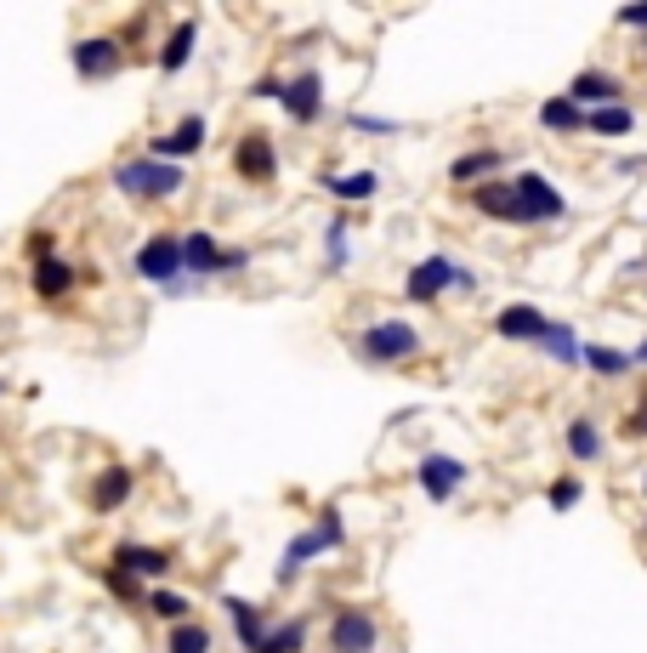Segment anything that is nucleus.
<instances>
[{
    "instance_id": "obj_1",
    "label": "nucleus",
    "mask_w": 647,
    "mask_h": 653,
    "mask_svg": "<svg viewBox=\"0 0 647 653\" xmlns=\"http://www.w3.org/2000/svg\"><path fill=\"white\" fill-rule=\"evenodd\" d=\"M182 165H171V160H120L114 165V188L120 193H131V199H176L182 193Z\"/></svg>"
},
{
    "instance_id": "obj_2",
    "label": "nucleus",
    "mask_w": 647,
    "mask_h": 653,
    "mask_svg": "<svg viewBox=\"0 0 647 653\" xmlns=\"http://www.w3.org/2000/svg\"><path fill=\"white\" fill-rule=\"evenodd\" d=\"M335 545H346V523H341V512H335V506H324L313 529H302V534H295V540L284 545L279 580H295V574H302L313 557H324V551H335Z\"/></svg>"
},
{
    "instance_id": "obj_3",
    "label": "nucleus",
    "mask_w": 647,
    "mask_h": 653,
    "mask_svg": "<svg viewBox=\"0 0 647 653\" xmlns=\"http://www.w3.org/2000/svg\"><path fill=\"white\" fill-rule=\"evenodd\" d=\"M358 353H364L370 364H404V359L421 353V330L404 324V319H381V324H370V330L358 335Z\"/></svg>"
},
{
    "instance_id": "obj_4",
    "label": "nucleus",
    "mask_w": 647,
    "mask_h": 653,
    "mask_svg": "<svg viewBox=\"0 0 647 653\" xmlns=\"http://www.w3.org/2000/svg\"><path fill=\"white\" fill-rule=\"evenodd\" d=\"M443 290H477L472 268H461V262H449V257H426V262H415L410 279H404V295H410V301H437Z\"/></svg>"
},
{
    "instance_id": "obj_5",
    "label": "nucleus",
    "mask_w": 647,
    "mask_h": 653,
    "mask_svg": "<svg viewBox=\"0 0 647 653\" xmlns=\"http://www.w3.org/2000/svg\"><path fill=\"white\" fill-rule=\"evenodd\" d=\"M182 268H188L193 279L239 273V268H251V250H222L205 228H193V233H182Z\"/></svg>"
},
{
    "instance_id": "obj_6",
    "label": "nucleus",
    "mask_w": 647,
    "mask_h": 653,
    "mask_svg": "<svg viewBox=\"0 0 647 653\" xmlns=\"http://www.w3.org/2000/svg\"><path fill=\"white\" fill-rule=\"evenodd\" d=\"M137 279H148V284H165V290H176V273H188L182 268V239L176 233H148L142 244H137Z\"/></svg>"
},
{
    "instance_id": "obj_7",
    "label": "nucleus",
    "mask_w": 647,
    "mask_h": 653,
    "mask_svg": "<svg viewBox=\"0 0 647 653\" xmlns=\"http://www.w3.org/2000/svg\"><path fill=\"white\" fill-rule=\"evenodd\" d=\"M69 63H74V74H85V80H114V74L125 69V46H120L114 34H85V40H74Z\"/></svg>"
},
{
    "instance_id": "obj_8",
    "label": "nucleus",
    "mask_w": 647,
    "mask_h": 653,
    "mask_svg": "<svg viewBox=\"0 0 647 653\" xmlns=\"http://www.w3.org/2000/svg\"><path fill=\"white\" fill-rule=\"evenodd\" d=\"M512 188H517V222H557L568 205H563V193L545 182L539 171H517L512 177Z\"/></svg>"
},
{
    "instance_id": "obj_9",
    "label": "nucleus",
    "mask_w": 647,
    "mask_h": 653,
    "mask_svg": "<svg viewBox=\"0 0 647 653\" xmlns=\"http://www.w3.org/2000/svg\"><path fill=\"white\" fill-rule=\"evenodd\" d=\"M375 642H381V625L364 609H341L330 620V647L335 653H375Z\"/></svg>"
},
{
    "instance_id": "obj_10",
    "label": "nucleus",
    "mask_w": 647,
    "mask_h": 653,
    "mask_svg": "<svg viewBox=\"0 0 647 653\" xmlns=\"http://www.w3.org/2000/svg\"><path fill=\"white\" fill-rule=\"evenodd\" d=\"M233 171H239L244 182H273V171H279L273 137H267V131H244L239 148H233Z\"/></svg>"
},
{
    "instance_id": "obj_11",
    "label": "nucleus",
    "mask_w": 647,
    "mask_h": 653,
    "mask_svg": "<svg viewBox=\"0 0 647 653\" xmlns=\"http://www.w3.org/2000/svg\"><path fill=\"white\" fill-rule=\"evenodd\" d=\"M205 114H188V120H176L165 137H154V148H148V160H188V154H199V148H205Z\"/></svg>"
},
{
    "instance_id": "obj_12",
    "label": "nucleus",
    "mask_w": 647,
    "mask_h": 653,
    "mask_svg": "<svg viewBox=\"0 0 647 653\" xmlns=\"http://www.w3.org/2000/svg\"><path fill=\"white\" fill-rule=\"evenodd\" d=\"M284 114L295 120V125H313L319 114H324V80L319 74H295V80H284Z\"/></svg>"
},
{
    "instance_id": "obj_13",
    "label": "nucleus",
    "mask_w": 647,
    "mask_h": 653,
    "mask_svg": "<svg viewBox=\"0 0 647 653\" xmlns=\"http://www.w3.org/2000/svg\"><path fill=\"white\" fill-rule=\"evenodd\" d=\"M466 483V466L455 461V455H421V489H426V500H455V489Z\"/></svg>"
},
{
    "instance_id": "obj_14",
    "label": "nucleus",
    "mask_w": 647,
    "mask_h": 653,
    "mask_svg": "<svg viewBox=\"0 0 647 653\" xmlns=\"http://www.w3.org/2000/svg\"><path fill=\"white\" fill-rule=\"evenodd\" d=\"M619 91H625V80L619 74H603V69H585L568 86V97H574V103H590V114L596 109H619Z\"/></svg>"
},
{
    "instance_id": "obj_15",
    "label": "nucleus",
    "mask_w": 647,
    "mask_h": 653,
    "mask_svg": "<svg viewBox=\"0 0 647 653\" xmlns=\"http://www.w3.org/2000/svg\"><path fill=\"white\" fill-rule=\"evenodd\" d=\"M131 489H137V478H131V466H103L91 478V512H120L125 500H131Z\"/></svg>"
},
{
    "instance_id": "obj_16",
    "label": "nucleus",
    "mask_w": 647,
    "mask_h": 653,
    "mask_svg": "<svg viewBox=\"0 0 647 653\" xmlns=\"http://www.w3.org/2000/svg\"><path fill=\"white\" fill-rule=\"evenodd\" d=\"M114 569L120 574H131V580H160V574H171V551H160V545H120L114 551Z\"/></svg>"
},
{
    "instance_id": "obj_17",
    "label": "nucleus",
    "mask_w": 647,
    "mask_h": 653,
    "mask_svg": "<svg viewBox=\"0 0 647 653\" xmlns=\"http://www.w3.org/2000/svg\"><path fill=\"white\" fill-rule=\"evenodd\" d=\"M80 279H85V273H80V268H69V262H58V257H40V262H34V273H29V284H34V295H40V301H63Z\"/></svg>"
},
{
    "instance_id": "obj_18",
    "label": "nucleus",
    "mask_w": 647,
    "mask_h": 653,
    "mask_svg": "<svg viewBox=\"0 0 647 653\" xmlns=\"http://www.w3.org/2000/svg\"><path fill=\"white\" fill-rule=\"evenodd\" d=\"M494 330H501L506 341H545L552 335V319H545L539 308H528V301H517V308H506L501 319H494Z\"/></svg>"
},
{
    "instance_id": "obj_19",
    "label": "nucleus",
    "mask_w": 647,
    "mask_h": 653,
    "mask_svg": "<svg viewBox=\"0 0 647 653\" xmlns=\"http://www.w3.org/2000/svg\"><path fill=\"white\" fill-rule=\"evenodd\" d=\"M222 609L233 614V636H239V647H244V653H256V647H262V636H267L262 609H256V602H244V596H222Z\"/></svg>"
},
{
    "instance_id": "obj_20",
    "label": "nucleus",
    "mask_w": 647,
    "mask_h": 653,
    "mask_svg": "<svg viewBox=\"0 0 647 653\" xmlns=\"http://www.w3.org/2000/svg\"><path fill=\"white\" fill-rule=\"evenodd\" d=\"M193 46H199V23L182 18V23L165 34V46H160V74H182L188 58H193Z\"/></svg>"
},
{
    "instance_id": "obj_21",
    "label": "nucleus",
    "mask_w": 647,
    "mask_h": 653,
    "mask_svg": "<svg viewBox=\"0 0 647 653\" xmlns=\"http://www.w3.org/2000/svg\"><path fill=\"white\" fill-rule=\"evenodd\" d=\"M472 205H477L483 217L517 222V188H512V182H477V188H472Z\"/></svg>"
},
{
    "instance_id": "obj_22",
    "label": "nucleus",
    "mask_w": 647,
    "mask_h": 653,
    "mask_svg": "<svg viewBox=\"0 0 647 653\" xmlns=\"http://www.w3.org/2000/svg\"><path fill=\"white\" fill-rule=\"evenodd\" d=\"M381 177L375 171H346V177H324V193L346 199V205H364V199H375Z\"/></svg>"
},
{
    "instance_id": "obj_23",
    "label": "nucleus",
    "mask_w": 647,
    "mask_h": 653,
    "mask_svg": "<svg viewBox=\"0 0 647 653\" xmlns=\"http://www.w3.org/2000/svg\"><path fill=\"white\" fill-rule=\"evenodd\" d=\"M590 114L574 103V97H545V103H539V125L545 131H579Z\"/></svg>"
},
{
    "instance_id": "obj_24",
    "label": "nucleus",
    "mask_w": 647,
    "mask_h": 653,
    "mask_svg": "<svg viewBox=\"0 0 647 653\" xmlns=\"http://www.w3.org/2000/svg\"><path fill=\"white\" fill-rule=\"evenodd\" d=\"M501 165H506L501 148H477V154H461V160L449 165V177H455V182H483V177H494Z\"/></svg>"
},
{
    "instance_id": "obj_25",
    "label": "nucleus",
    "mask_w": 647,
    "mask_h": 653,
    "mask_svg": "<svg viewBox=\"0 0 647 653\" xmlns=\"http://www.w3.org/2000/svg\"><path fill=\"white\" fill-rule=\"evenodd\" d=\"M302 647H307V620H279V625H267L256 653H302Z\"/></svg>"
},
{
    "instance_id": "obj_26",
    "label": "nucleus",
    "mask_w": 647,
    "mask_h": 653,
    "mask_svg": "<svg viewBox=\"0 0 647 653\" xmlns=\"http://www.w3.org/2000/svg\"><path fill=\"white\" fill-rule=\"evenodd\" d=\"M539 346H545V353H552L557 364H585V346H579V335H574L568 324H557V319H552V335H545Z\"/></svg>"
},
{
    "instance_id": "obj_27",
    "label": "nucleus",
    "mask_w": 647,
    "mask_h": 653,
    "mask_svg": "<svg viewBox=\"0 0 647 653\" xmlns=\"http://www.w3.org/2000/svg\"><path fill=\"white\" fill-rule=\"evenodd\" d=\"M568 449H574V461H596V455H603V432H596L590 415L568 421Z\"/></svg>"
},
{
    "instance_id": "obj_28",
    "label": "nucleus",
    "mask_w": 647,
    "mask_h": 653,
    "mask_svg": "<svg viewBox=\"0 0 647 653\" xmlns=\"http://www.w3.org/2000/svg\"><path fill=\"white\" fill-rule=\"evenodd\" d=\"M165 653H211V631H205V625H193V620H182V625H171Z\"/></svg>"
},
{
    "instance_id": "obj_29",
    "label": "nucleus",
    "mask_w": 647,
    "mask_h": 653,
    "mask_svg": "<svg viewBox=\"0 0 647 653\" xmlns=\"http://www.w3.org/2000/svg\"><path fill=\"white\" fill-rule=\"evenodd\" d=\"M585 364H590L596 375H625L636 359H630V353H619V346H585Z\"/></svg>"
},
{
    "instance_id": "obj_30",
    "label": "nucleus",
    "mask_w": 647,
    "mask_h": 653,
    "mask_svg": "<svg viewBox=\"0 0 647 653\" xmlns=\"http://www.w3.org/2000/svg\"><path fill=\"white\" fill-rule=\"evenodd\" d=\"M346 233H353V222H346V217H335V222L324 228V262H330V273L346 268Z\"/></svg>"
},
{
    "instance_id": "obj_31",
    "label": "nucleus",
    "mask_w": 647,
    "mask_h": 653,
    "mask_svg": "<svg viewBox=\"0 0 647 653\" xmlns=\"http://www.w3.org/2000/svg\"><path fill=\"white\" fill-rule=\"evenodd\" d=\"M148 609H154L160 620H171V625H182L188 620V596L182 591H148Z\"/></svg>"
},
{
    "instance_id": "obj_32",
    "label": "nucleus",
    "mask_w": 647,
    "mask_h": 653,
    "mask_svg": "<svg viewBox=\"0 0 647 653\" xmlns=\"http://www.w3.org/2000/svg\"><path fill=\"white\" fill-rule=\"evenodd\" d=\"M585 125H590V131H603V137H625L636 120H630V109H596Z\"/></svg>"
},
{
    "instance_id": "obj_33",
    "label": "nucleus",
    "mask_w": 647,
    "mask_h": 653,
    "mask_svg": "<svg viewBox=\"0 0 647 653\" xmlns=\"http://www.w3.org/2000/svg\"><path fill=\"white\" fill-rule=\"evenodd\" d=\"M579 494H585V489H579V478H557L552 489H545V500H552V506H557V512L579 506Z\"/></svg>"
},
{
    "instance_id": "obj_34",
    "label": "nucleus",
    "mask_w": 647,
    "mask_h": 653,
    "mask_svg": "<svg viewBox=\"0 0 647 653\" xmlns=\"http://www.w3.org/2000/svg\"><path fill=\"white\" fill-rule=\"evenodd\" d=\"M109 591H114L120 602H142V596H148L142 580H131V574H120V569H109Z\"/></svg>"
},
{
    "instance_id": "obj_35",
    "label": "nucleus",
    "mask_w": 647,
    "mask_h": 653,
    "mask_svg": "<svg viewBox=\"0 0 647 653\" xmlns=\"http://www.w3.org/2000/svg\"><path fill=\"white\" fill-rule=\"evenodd\" d=\"M29 257L40 262V257H58V239L52 233H29Z\"/></svg>"
},
{
    "instance_id": "obj_36",
    "label": "nucleus",
    "mask_w": 647,
    "mask_h": 653,
    "mask_svg": "<svg viewBox=\"0 0 647 653\" xmlns=\"http://www.w3.org/2000/svg\"><path fill=\"white\" fill-rule=\"evenodd\" d=\"M251 97H273V103H279V97H284V80H279V74H262V80L251 86Z\"/></svg>"
},
{
    "instance_id": "obj_37",
    "label": "nucleus",
    "mask_w": 647,
    "mask_h": 653,
    "mask_svg": "<svg viewBox=\"0 0 647 653\" xmlns=\"http://www.w3.org/2000/svg\"><path fill=\"white\" fill-rule=\"evenodd\" d=\"M353 125H358V131H381V137L397 131V120H375V114H353Z\"/></svg>"
},
{
    "instance_id": "obj_38",
    "label": "nucleus",
    "mask_w": 647,
    "mask_h": 653,
    "mask_svg": "<svg viewBox=\"0 0 647 653\" xmlns=\"http://www.w3.org/2000/svg\"><path fill=\"white\" fill-rule=\"evenodd\" d=\"M619 23H625V29H647V0H641V7H625Z\"/></svg>"
},
{
    "instance_id": "obj_39",
    "label": "nucleus",
    "mask_w": 647,
    "mask_h": 653,
    "mask_svg": "<svg viewBox=\"0 0 647 653\" xmlns=\"http://www.w3.org/2000/svg\"><path fill=\"white\" fill-rule=\"evenodd\" d=\"M630 359H636V364H647V341H641V346H636V353H630Z\"/></svg>"
},
{
    "instance_id": "obj_40",
    "label": "nucleus",
    "mask_w": 647,
    "mask_h": 653,
    "mask_svg": "<svg viewBox=\"0 0 647 653\" xmlns=\"http://www.w3.org/2000/svg\"><path fill=\"white\" fill-rule=\"evenodd\" d=\"M641 410H647V404H641ZM636 432H647V415H636Z\"/></svg>"
},
{
    "instance_id": "obj_41",
    "label": "nucleus",
    "mask_w": 647,
    "mask_h": 653,
    "mask_svg": "<svg viewBox=\"0 0 647 653\" xmlns=\"http://www.w3.org/2000/svg\"><path fill=\"white\" fill-rule=\"evenodd\" d=\"M641 52H647V40H641Z\"/></svg>"
},
{
    "instance_id": "obj_42",
    "label": "nucleus",
    "mask_w": 647,
    "mask_h": 653,
    "mask_svg": "<svg viewBox=\"0 0 647 653\" xmlns=\"http://www.w3.org/2000/svg\"><path fill=\"white\" fill-rule=\"evenodd\" d=\"M0 392H7V386H0Z\"/></svg>"
},
{
    "instance_id": "obj_43",
    "label": "nucleus",
    "mask_w": 647,
    "mask_h": 653,
    "mask_svg": "<svg viewBox=\"0 0 647 653\" xmlns=\"http://www.w3.org/2000/svg\"><path fill=\"white\" fill-rule=\"evenodd\" d=\"M641 489H647V483H641Z\"/></svg>"
}]
</instances>
